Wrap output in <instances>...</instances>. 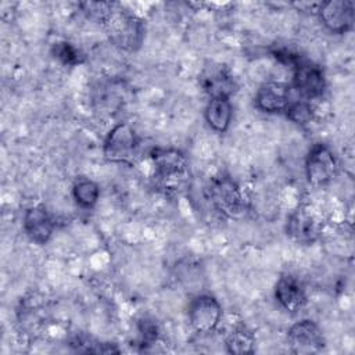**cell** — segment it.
Segmentation results:
<instances>
[{
	"mask_svg": "<svg viewBox=\"0 0 355 355\" xmlns=\"http://www.w3.org/2000/svg\"><path fill=\"white\" fill-rule=\"evenodd\" d=\"M293 100V90L288 83L269 80L262 83L254 97V105L266 114L284 112Z\"/></svg>",
	"mask_w": 355,
	"mask_h": 355,
	"instance_id": "30bf717a",
	"label": "cell"
},
{
	"mask_svg": "<svg viewBox=\"0 0 355 355\" xmlns=\"http://www.w3.org/2000/svg\"><path fill=\"white\" fill-rule=\"evenodd\" d=\"M72 197L75 202L85 209L93 208L100 197V187L90 179H79L72 186Z\"/></svg>",
	"mask_w": 355,
	"mask_h": 355,
	"instance_id": "e0dca14e",
	"label": "cell"
},
{
	"mask_svg": "<svg viewBox=\"0 0 355 355\" xmlns=\"http://www.w3.org/2000/svg\"><path fill=\"white\" fill-rule=\"evenodd\" d=\"M22 227L32 243L44 245L53 236L54 220L43 205H33L26 208L22 219Z\"/></svg>",
	"mask_w": 355,
	"mask_h": 355,
	"instance_id": "7c38bea8",
	"label": "cell"
},
{
	"mask_svg": "<svg viewBox=\"0 0 355 355\" xmlns=\"http://www.w3.org/2000/svg\"><path fill=\"white\" fill-rule=\"evenodd\" d=\"M291 68L293 80L290 86L300 98L311 103L323 96L326 90V76L320 65L300 55Z\"/></svg>",
	"mask_w": 355,
	"mask_h": 355,
	"instance_id": "5b68a950",
	"label": "cell"
},
{
	"mask_svg": "<svg viewBox=\"0 0 355 355\" xmlns=\"http://www.w3.org/2000/svg\"><path fill=\"white\" fill-rule=\"evenodd\" d=\"M155 178L159 186L168 191H179L189 179V165L184 154L178 148H153L150 153Z\"/></svg>",
	"mask_w": 355,
	"mask_h": 355,
	"instance_id": "7a4b0ae2",
	"label": "cell"
},
{
	"mask_svg": "<svg viewBox=\"0 0 355 355\" xmlns=\"http://www.w3.org/2000/svg\"><path fill=\"white\" fill-rule=\"evenodd\" d=\"M275 298L284 311L295 313L306 304V291L298 277L284 273L275 284Z\"/></svg>",
	"mask_w": 355,
	"mask_h": 355,
	"instance_id": "4fadbf2b",
	"label": "cell"
},
{
	"mask_svg": "<svg viewBox=\"0 0 355 355\" xmlns=\"http://www.w3.org/2000/svg\"><path fill=\"white\" fill-rule=\"evenodd\" d=\"M187 319L196 333H212L220 323L222 305L211 294H198L189 302Z\"/></svg>",
	"mask_w": 355,
	"mask_h": 355,
	"instance_id": "52a82bcc",
	"label": "cell"
},
{
	"mask_svg": "<svg viewBox=\"0 0 355 355\" xmlns=\"http://www.w3.org/2000/svg\"><path fill=\"white\" fill-rule=\"evenodd\" d=\"M318 18L331 33H347L355 22V6L351 0H327L319 4Z\"/></svg>",
	"mask_w": 355,
	"mask_h": 355,
	"instance_id": "9c48e42d",
	"label": "cell"
},
{
	"mask_svg": "<svg viewBox=\"0 0 355 355\" xmlns=\"http://www.w3.org/2000/svg\"><path fill=\"white\" fill-rule=\"evenodd\" d=\"M287 341L294 354L309 355L324 348L326 340L319 324L311 319L295 322L287 331Z\"/></svg>",
	"mask_w": 355,
	"mask_h": 355,
	"instance_id": "ba28073f",
	"label": "cell"
},
{
	"mask_svg": "<svg viewBox=\"0 0 355 355\" xmlns=\"http://www.w3.org/2000/svg\"><path fill=\"white\" fill-rule=\"evenodd\" d=\"M208 200L216 211L227 218H239L247 209V200L239 184L227 175H218L207 187Z\"/></svg>",
	"mask_w": 355,
	"mask_h": 355,
	"instance_id": "277c9868",
	"label": "cell"
},
{
	"mask_svg": "<svg viewBox=\"0 0 355 355\" xmlns=\"http://www.w3.org/2000/svg\"><path fill=\"white\" fill-rule=\"evenodd\" d=\"M139 333H140V341L144 345H151L154 341H157L158 338V326L153 319H147L144 318L140 323H139Z\"/></svg>",
	"mask_w": 355,
	"mask_h": 355,
	"instance_id": "ffe728a7",
	"label": "cell"
},
{
	"mask_svg": "<svg viewBox=\"0 0 355 355\" xmlns=\"http://www.w3.org/2000/svg\"><path fill=\"white\" fill-rule=\"evenodd\" d=\"M340 164L326 143H315L305 157V176L312 186H326L338 175Z\"/></svg>",
	"mask_w": 355,
	"mask_h": 355,
	"instance_id": "8992f818",
	"label": "cell"
},
{
	"mask_svg": "<svg viewBox=\"0 0 355 355\" xmlns=\"http://www.w3.org/2000/svg\"><path fill=\"white\" fill-rule=\"evenodd\" d=\"M140 139L128 122H118L107 133L103 143L104 158L114 164L133 165L139 157Z\"/></svg>",
	"mask_w": 355,
	"mask_h": 355,
	"instance_id": "3957f363",
	"label": "cell"
},
{
	"mask_svg": "<svg viewBox=\"0 0 355 355\" xmlns=\"http://www.w3.org/2000/svg\"><path fill=\"white\" fill-rule=\"evenodd\" d=\"M207 125L216 133H225L233 118V105L227 97H212L209 98L205 112Z\"/></svg>",
	"mask_w": 355,
	"mask_h": 355,
	"instance_id": "9a60e30c",
	"label": "cell"
},
{
	"mask_svg": "<svg viewBox=\"0 0 355 355\" xmlns=\"http://www.w3.org/2000/svg\"><path fill=\"white\" fill-rule=\"evenodd\" d=\"M286 232L298 244L309 245L318 241L320 236V225L309 211L298 208L287 218Z\"/></svg>",
	"mask_w": 355,
	"mask_h": 355,
	"instance_id": "5bb4252c",
	"label": "cell"
},
{
	"mask_svg": "<svg viewBox=\"0 0 355 355\" xmlns=\"http://www.w3.org/2000/svg\"><path fill=\"white\" fill-rule=\"evenodd\" d=\"M225 347L229 354H234V355L254 354L255 337L251 330H248L244 326H239L227 334L225 340Z\"/></svg>",
	"mask_w": 355,
	"mask_h": 355,
	"instance_id": "2e32d148",
	"label": "cell"
},
{
	"mask_svg": "<svg viewBox=\"0 0 355 355\" xmlns=\"http://www.w3.org/2000/svg\"><path fill=\"white\" fill-rule=\"evenodd\" d=\"M51 54L64 65H76L83 61V54L69 42L54 43L51 47Z\"/></svg>",
	"mask_w": 355,
	"mask_h": 355,
	"instance_id": "d6986e66",
	"label": "cell"
},
{
	"mask_svg": "<svg viewBox=\"0 0 355 355\" xmlns=\"http://www.w3.org/2000/svg\"><path fill=\"white\" fill-rule=\"evenodd\" d=\"M200 85L202 90L212 97H227L236 92V80L230 69L219 62H212L207 65L200 73Z\"/></svg>",
	"mask_w": 355,
	"mask_h": 355,
	"instance_id": "8fae6325",
	"label": "cell"
},
{
	"mask_svg": "<svg viewBox=\"0 0 355 355\" xmlns=\"http://www.w3.org/2000/svg\"><path fill=\"white\" fill-rule=\"evenodd\" d=\"M105 28L110 42L125 51H136L140 49L144 39L143 21L114 3L111 11L101 22Z\"/></svg>",
	"mask_w": 355,
	"mask_h": 355,
	"instance_id": "6da1fadb",
	"label": "cell"
},
{
	"mask_svg": "<svg viewBox=\"0 0 355 355\" xmlns=\"http://www.w3.org/2000/svg\"><path fill=\"white\" fill-rule=\"evenodd\" d=\"M286 116L297 125H306L313 118V108L309 101L293 98L284 111Z\"/></svg>",
	"mask_w": 355,
	"mask_h": 355,
	"instance_id": "ac0fdd59",
	"label": "cell"
}]
</instances>
